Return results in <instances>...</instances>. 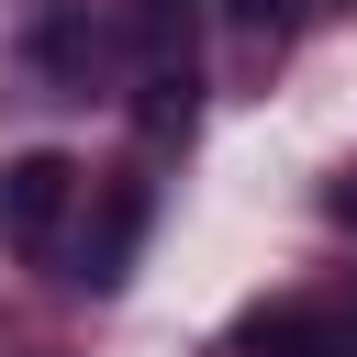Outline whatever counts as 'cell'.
<instances>
[{
  "mask_svg": "<svg viewBox=\"0 0 357 357\" xmlns=\"http://www.w3.org/2000/svg\"><path fill=\"white\" fill-rule=\"evenodd\" d=\"M145 223H156V178H100V190H89V234H78V279H89V290H123Z\"/></svg>",
  "mask_w": 357,
  "mask_h": 357,
  "instance_id": "6da1fadb",
  "label": "cell"
},
{
  "mask_svg": "<svg viewBox=\"0 0 357 357\" xmlns=\"http://www.w3.org/2000/svg\"><path fill=\"white\" fill-rule=\"evenodd\" d=\"M67 201H78V156H56V145H22V156L0 167V245H56Z\"/></svg>",
  "mask_w": 357,
  "mask_h": 357,
  "instance_id": "7a4b0ae2",
  "label": "cell"
},
{
  "mask_svg": "<svg viewBox=\"0 0 357 357\" xmlns=\"http://www.w3.org/2000/svg\"><path fill=\"white\" fill-rule=\"evenodd\" d=\"M190 123H201V78H190V56L134 67V134H145V145H190Z\"/></svg>",
  "mask_w": 357,
  "mask_h": 357,
  "instance_id": "3957f363",
  "label": "cell"
},
{
  "mask_svg": "<svg viewBox=\"0 0 357 357\" xmlns=\"http://www.w3.org/2000/svg\"><path fill=\"white\" fill-rule=\"evenodd\" d=\"M234 357H346V335L324 312H301V301H268V312L234 324Z\"/></svg>",
  "mask_w": 357,
  "mask_h": 357,
  "instance_id": "277c9868",
  "label": "cell"
},
{
  "mask_svg": "<svg viewBox=\"0 0 357 357\" xmlns=\"http://www.w3.org/2000/svg\"><path fill=\"white\" fill-rule=\"evenodd\" d=\"M112 45V22L89 11V0H45V22H33V67H56V78H78L89 89V56Z\"/></svg>",
  "mask_w": 357,
  "mask_h": 357,
  "instance_id": "5b68a950",
  "label": "cell"
},
{
  "mask_svg": "<svg viewBox=\"0 0 357 357\" xmlns=\"http://www.w3.org/2000/svg\"><path fill=\"white\" fill-rule=\"evenodd\" d=\"M301 11H324V0H234V22H245L257 45H279V33L301 22Z\"/></svg>",
  "mask_w": 357,
  "mask_h": 357,
  "instance_id": "8992f818",
  "label": "cell"
},
{
  "mask_svg": "<svg viewBox=\"0 0 357 357\" xmlns=\"http://www.w3.org/2000/svg\"><path fill=\"white\" fill-rule=\"evenodd\" d=\"M324 212H335V223H346V234H357V167H346V178H335V190H324Z\"/></svg>",
  "mask_w": 357,
  "mask_h": 357,
  "instance_id": "52a82bcc",
  "label": "cell"
}]
</instances>
